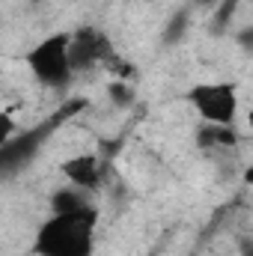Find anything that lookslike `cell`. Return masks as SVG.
Returning <instances> with one entry per match:
<instances>
[{
	"instance_id": "8",
	"label": "cell",
	"mask_w": 253,
	"mask_h": 256,
	"mask_svg": "<svg viewBox=\"0 0 253 256\" xmlns=\"http://www.w3.org/2000/svg\"><path fill=\"white\" fill-rule=\"evenodd\" d=\"M108 96H110V102L114 104H131L134 102V86L128 84V80H122V78H116V80H110L108 84Z\"/></svg>"
},
{
	"instance_id": "14",
	"label": "cell",
	"mask_w": 253,
	"mask_h": 256,
	"mask_svg": "<svg viewBox=\"0 0 253 256\" xmlns=\"http://www.w3.org/2000/svg\"><path fill=\"white\" fill-rule=\"evenodd\" d=\"M248 128H250V131H253V108H250V110H248Z\"/></svg>"
},
{
	"instance_id": "1",
	"label": "cell",
	"mask_w": 253,
	"mask_h": 256,
	"mask_svg": "<svg viewBox=\"0 0 253 256\" xmlns=\"http://www.w3.org/2000/svg\"><path fill=\"white\" fill-rule=\"evenodd\" d=\"M96 224L98 208L90 206L72 214H51L33 242L36 256H92L96 248Z\"/></svg>"
},
{
	"instance_id": "12",
	"label": "cell",
	"mask_w": 253,
	"mask_h": 256,
	"mask_svg": "<svg viewBox=\"0 0 253 256\" xmlns=\"http://www.w3.org/2000/svg\"><path fill=\"white\" fill-rule=\"evenodd\" d=\"M238 256H253V238H238Z\"/></svg>"
},
{
	"instance_id": "10",
	"label": "cell",
	"mask_w": 253,
	"mask_h": 256,
	"mask_svg": "<svg viewBox=\"0 0 253 256\" xmlns=\"http://www.w3.org/2000/svg\"><path fill=\"white\" fill-rule=\"evenodd\" d=\"M0 131H3V143H9V140H12V131H15L9 114H3V116H0Z\"/></svg>"
},
{
	"instance_id": "5",
	"label": "cell",
	"mask_w": 253,
	"mask_h": 256,
	"mask_svg": "<svg viewBox=\"0 0 253 256\" xmlns=\"http://www.w3.org/2000/svg\"><path fill=\"white\" fill-rule=\"evenodd\" d=\"M60 173L68 179V185L74 188H84V191L96 194L104 188L108 182V164L96 155V152H80V155H72L60 164Z\"/></svg>"
},
{
	"instance_id": "6",
	"label": "cell",
	"mask_w": 253,
	"mask_h": 256,
	"mask_svg": "<svg viewBox=\"0 0 253 256\" xmlns=\"http://www.w3.org/2000/svg\"><path fill=\"white\" fill-rule=\"evenodd\" d=\"M90 206H92L90 191L74 188V185H66L60 191H54V196H51V214H72V212H84Z\"/></svg>"
},
{
	"instance_id": "2",
	"label": "cell",
	"mask_w": 253,
	"mask_h": 256,
	"mask_svg": "<svg viewBox=\"0 0 253 256\" xmlns=\"http://www.w3.org/2000/svg\"><path fill=\"white\" fill-rule=\"evenodd\" d=\"M68 48H72V33H51V36H45L42 42H36L27 51L24 63H27L30 74L42 86L63 92L72 84V78H74V66H72Z\"/></svg>"
},
{
	"instance_id": "7",
	"label": "cell",
	"mask_w": 253,
	"mask_h": 256,
	"mask_svg": "<svg viewBox=\"0 0 253 256\" xmlns=\"http://www.w3.org/2000/svg\"><path fill=\"white\" fill-rule=\"evenodd\" d=\"M236 131L232 126H202L196 131V143L202 146V149H230V146H236Z\"/></svg>"
},
{
	"instance_id": "13",
	"label": "cell",
	"mask_w": 253,
	"mask_h": 256,
	"mask_svg": "<svg viewBox=\"0 0 253 256\" xmlns=\"http://www.w3.org/2000/svg\"><path fill=\"white\" fill-rule=\"evenodd\" d=\"M196 6H212V3H218V0H194Z\"/></svg>"
},
{
	"instance_id": "11",
	"label": "cell",
	"mask_w": 253,
	"mask_h": 256,
	"mask_svg": "<svg viewBox=\"0 0 253 256\" xmlns=\"http://www.w3.org/2000/svg\"><path fill=\"white\" fill-rule=\"evenodd\" d=\"M238 42H242V48L253 51V27H248V30H242V33H238Z\"/></svg>"
},
{
	"instance_id": "9",
	"label": "cell",
	"mask_w": 253,
	"mask_h": 256,
	"mask_svg": "<svg viewBox=\"0 0 253 256\" xmlns=\"http://www.w3.org/2000/svg\"><path fill=\"white\" fill-rule=\"evenodd\" d=\"M188 24H190V15H188V12H179V15H173V21L164 27V42H167V45H176V42L185 36Z\"/></svg>"
},
{
	"instance_id": "4",
	"label": "cell",
	"mask_w": 253,
	"mask_h": 256,
	"mask_svg": "<svg viewBox=\"0 0 253 256\" xmlns=\"http://www.w3.org/2000/svg\"><path fill=\"white\" fill-rule=\"evenodd\" d=\"M72 66H74V74H84V72H92L98 66H110L116 60V51H114V42L108 39V33L102 27H78L72 33Z\"/></svg>"
},
{
	"instance_id": "3",
	"label": "cell",
	"mask_w": 253,
	"mask_h": 256,
	"mask_svg": "<svg viewBox=\"0 0 253 256\" xmlns=\"http://www.w3.org/2000/svg\"><path fill=\"white\" fill-rule=\"evenodd\" d=\"M185 98L206 126H232L238 116V86L232 80H200Z\"/></svg>"
}]
</instances>
